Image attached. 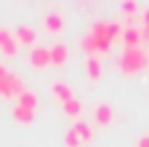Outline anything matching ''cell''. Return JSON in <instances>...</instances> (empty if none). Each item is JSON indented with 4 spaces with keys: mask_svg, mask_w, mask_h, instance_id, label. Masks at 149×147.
<instances>
[{
    "mask_svg": "<svg viewBox=\"0 0 149 147\" xmlns=\"http://www.w3.org/2000/svg\"><path fill=\"white\" fill-rule=\"evenodd\" d=\"M82 49H84L88 55H94V51H96V43H94V39L90 37V33H88L86 37H82Z\"/></svg>",
    "mask_w": 149,
    "mask_h": 147,
    "instance_id": "cell-19",
    "label": "cell"
},
{
    "mask_svg": "<svg viewBox=\"0 0 149 147\" xmlns=\"http://www.w3.org/2000/svg\"><path fill=\"white\" fill-rule=\"evenodd\" d=\"M118 33H120V25H116V23H108V37L114 39Z\"/></svg>",
    "mask_w": 149,
    "mask_h": 147,
    "instance_id": "cell-20",
    "label": "cell"
},
{
    "mask_svg": "<svg viewBox=\"0 0 149 147\" xmlns=\"http://www.w3.org/2000/svg\"><path fill=\"white\" fill-rule=\"evenodd\" d=\"M15 39L25 43V45H33L37 41V31L31 25H19L17 31H15Z\"/></svg>",
    "mask_w": 149,
    "mask_h": 147,
    "instance_id": "cell-9",
    "label": "cell"
},
{
    "mask_svg": "<svg viewBox=\"0 0 149 147\" xmlns=\"http://www.w3.org/2000/svg\"><path fill=\"white\" fill-rule=\"evenodd\" d=\"M51 94L63 104V102H68V100H72L74 98V90H72V86L68 84V82H63V80H57V82H53L51 84Z\"/></svg>",
    "mask_w": 149,
    "mask_h": 147,
    "instance_id": "cell-5",
    "label": "cell"
},
{
    "mask_svg": "<svg viewBox=\"0 0 149 147\" xmlns=\"http://www.w3.org/2000/svg\"><path fill=\"white\" fill-rule=\"evenodd\" d=\"M49 55H51V63H53L55 68H61V65L68 61V57H70L68 45H63V43L51 45V47H49Z\"/></svg>",
    "mask_w": 149,
    "mask_h": 147,
    "instance_id": "cell-7",
    "label": "cell"
},
{
    "mask_svg": "<svg viewBox=\"0 0 149 147\" xmlns=\"http://www.w3.org/2000/svg\"><path fill=\"white\" fill-rule=\"evenodd\" d=\"M17 104H19V106H23V108L35 110V108H37V104H39V98H37V94H35V92L25 90L23 94H19V96H17Z\"/></svg>",
    "mask_w": 149,
    "mask_h": 147,
    "instance_id": "cell-12",
    "label": "cell"
},
{
    "mask_svg": "<svg viewBox=\"0 0 149 147\" xmlns=\"http://www.w3.org/2000/svg\"><path fill=\"white\" fill-rule=\"evenodd\" d=\"M61 108H63V112L70 116V118H76V116H80L82 114V102L74 96L72 100H68V102H63L61 104Z\"/></svg>",
    "mask_w": 149,
    "mask_h": 147,
    "instance_id": "cell-13",
    "label": "cell"
},
{
    "mask_svg": "<svg viewBox=\"0 0 149 147\" xmlns=\"http://www.w3.org/2000/svg\"><path fill=\"white\" fill-rule=\"evenodd\" d=\"M90 37H92L94 43H96V51H100V53H108L110 43H112V39L108 37V23H104V21H96V23L92 25Z\"/></svg>",
    "mask_w": 149,
    "mask_h": 147,
    "instance_id": "cell-2",
    "label": "cell"
},
{
    "mask_svg": "<svg viewBox=\"0 0 149 147\" xmlns=\"http://www.w3.org/2000/svg\"><path fill=\"white\" fill-rule=\"evenodd\" d=\"M8 74H10V72H8V68H6V65H0V78H6Z\"/></svg>",
    "mask_w": 149,
    "mask_h": 147,
    "instance_id": "cell-25",
    "label": "cell"
},
{
    "mask_svg": "<svg viewBox=\"0 0 149 147\" xmlns=\"http://www.w3.org/2000/svg\"><path fill=\"white\" fill-rule=\"evenodd\" d=\"M72 129L76 131V135L80 137V141H90V139L94 137V131H92V127H90L88 123H84V121H78V123H76Z\"/></svg>",
    "mask_w": 149,
    "mask_h": 147,
    "instance_id": "cell-14",
    "label": "cell"
},
{
    "mask_svg": "<svg viewBox=\"0 0 149 147\" xmlns=\"http://www.w3.org/2000/svg\"><path fill=\"white\" fill-rule=\"evenodd\" d=\"M143 27H149V8L143 10Z\"/></svg>",
    "mask_w": 149,
    "mask_h": 147,
    "instance_id": "cell-24",
    "label": "cell"
},
{
    "mask_svg": "<svg viewBox=\"0 0 149 147\" xmlns=\"http://www.w3.org/2000/svg\"><path fill=\"white\" fill-rule=\"evenodd\" d=\"M13 118H15L17 123H21V125H31V123L35 121V110H29V108H23V106L15 104V108H13Z\"/></svg>",
    "mask_w": 149,
    "mask_h": 147,
    "instance_id": "cell-11",
    "label": "cell"
},
{
    "mask_svg": "<svg viewBox=\"0 0 149 147\" xmlns=\"http://www.w3.org/2000/svg\"><path fill=\"white\" fill-rule=\"evenodd\" d=\"M147 55L143 49L139 47H125L120 57H118V70L125 76H137L139 72H143L147 68Z\"/></svg>",
    "mask_w": 149,
    "mask_h": 147,
    "instance_id": "cell-1",
    "label": "cell"
},
{
    "mask_svg": "<svg viewBox=\"0 0 149 147\" xmlns=\"http://www.w3.org/2000/svg\"><path fill=\"white\" fill-rule=\"evenodd\" d=\"M123 41H125V47H139L141 43V29L137 27H127L123 29Z\"/></svg>",
    "mask_w": 149,
    "mask_h": 147,
    "instance_id": "cell-10",
    "label": "cell"
},
{
    "mask_svg": "<svg viewBox=\"0 0 149 147\" xmlns=\"http://www.w3.org/2000/svg\"><path fill=\"white\" fill-rule=\"evenodd\" d=\"M10 76H13V72H10L6 78H0V94L6 96V98L13 96V92H10Z\"/></svg>",
    "mask_w": 149,
    "mask_h": 147,
    "instance_id": "cell-18",
    "label": "cell"
},
{
    "mask_svg": "<svg viewBox=\"0 0 149 147\" xmlns=\"http://www.w3.org/2000/svg\"><path fill=\"white\" fill-rule=\"evenodd\" d=\"M84 65H86V76H88L90 82H98L102 78V63L96 55H88Z\"/></svg>",
    "mask_w": 149,
    "mask_h": 147,
    "instance_id": "cell-8",
    "label": "cell"
},
{
    "mask_svg": "<svg viewBox=\"0 0 149 147\" xmlns=\"http://www.w3.org/2000/svg\"><path fill=\"white\" fill-rule=\"evenodd\" d=\"M92 116H94V123L98 127H108L114 121V110H112L110 104H96Z\"/></svg>",
    "mask_w": 149,
    "mask_h": 147,
    "instance_id": "cell-4",
    "label": "cell"
},
{
    "mask_svg": "<svg viewBox=\"0 0 149 147\" xmlns=\"http://www.w3.org/2000/svg\"><path fill=\"white\" fill-rule=\"evenodd\" d=\"M10 37H13V33H10L8 29H0V47H2V45H4Z\"/></svg>",
    "mask_w": 149,
    "mask_h": 147,
    "instance_id": "cell-21",
    "label": "cell"
},
{
    "mask_svg": "<svg viewBox=\"0 0 149 147\" xmlns=\"http://www.w3.org/2000/svg\"><path fill=\"white\" fill-rule=\"evenodd\" d=\"M139 10V2L137 0H123L120 2V13L127 15V17H135Z\"/></svg>",
    "mask_w": 149,
    "mask_h": 147,
    "instance_id": "cell-15",
    "label": "cell"
},
{
    "mask_svg": "<svg viewBox=\"0 0 149 147\" xmlns=\"http://www.w3.org/2000/svg\"><path fill=\"white\" fill-rule=\"evenodd\" d=\"M141 41H149V27L141 29Z\"/></svg>",
    "mask_w": 149,
    "mask_h": 147,
    "instance_id": "cell-23",
    "label": "cell"
},
{
    "mask_svg": "<svg viewBox=\"0 0 149 147\" xmlns=\"http://www.w3.org/2000/svg\"><path fill=\"white\" fill-rule=\"evenodd\" d=\"M63 143H65V147H80V137L76 135V131L74 129H68L65 131V135H63Z\"/></svg>",
    "mask_w": 149,
    "mask_h": 147,
    "instance_id": "cell-17",
    "label": "cell"
},
{
    "mask_svg": "<svg viewBox=\"0 0 149 147\" xmlns=\"http://www.w3.org/2000/svg\"><path fill=\"white\" fill-rule=\"evenodd\" d=\"M137 147H149V135H141L137 139Z\"/></svg>",
    "mask_w": 149,
    "mask_h": 147,
    "instance_id": "cell-22",
    "label": "cell"
},
{
    "mask_svg": "<svg viewBox=\"0 0 149 147\" xmlns=\"http://www.w3.org/2000/svg\"><path fill=\"white\" fill-rule=\"evenodd\" d=\"M29 63L37 70H43L51 63V55H49V47H43V45H35L31 51H29Z\"/></svg>",
    "mask_w": 149,
    "mask_h": 147,
    "instance_id": "cell-3",
    "label": "cell"
},
{
    "mask_svg": "<svg viewBox=\"0 0 149 147\" xmlns=\"http://www.w3.org/2000/svg\"><path fill=\"white\" fill-rule=\"evenodd\" d=\"M0 49H2V53L6 55V57H13V55H17V51H19V41L15 39V35L2 45V47H0Z\"/></svg>",
    "mask_w": 149,
    "mask_h": 147,
    "instance_id": "cell-16",
    "label": "cell"
},
{
    "mask_svg": "<svg viewBox=\"0 0 149 147\" xmlns=\"http://www.w3.org/2000/svg\"><path fill=\"white\" fill-rule=\"evenodd\" d=\"M43 25H45V29H47L51 35H57V33H61L65 21H63L61 13H53V10H51V13H47V15L43 17Z\"/></svg>",
    "mask_w": 149,
    "mask_h": 147,
    "instance_id": "cell-6",
    "label": "cell"
}]
</instances>
